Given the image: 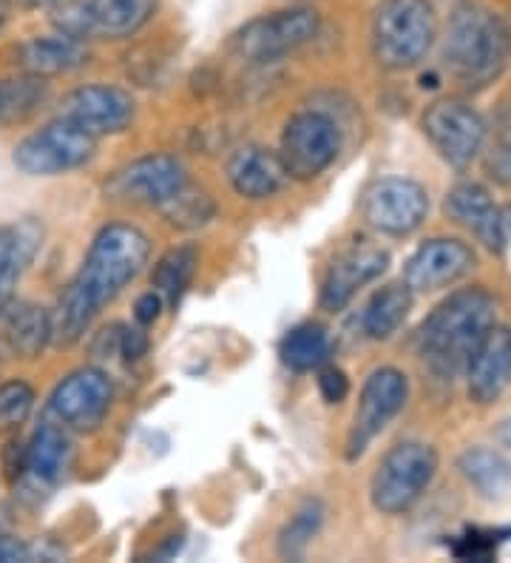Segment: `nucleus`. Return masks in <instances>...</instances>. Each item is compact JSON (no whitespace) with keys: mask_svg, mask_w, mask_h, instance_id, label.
I'll return each mask as SVG.
<instances>
[{"mask_svg":"<svg viewBox=\"0 0 511 563\" xmlns=\"http://www.w3.org/2000/svg\"><path fill=\"white\" fill-rule=\"evenodd\" d=\"M151 240L145 231L129 222H111L100 228L91 242L82 268L57 296L52 317V344L71 347L86 336L95 317L129 288L148 265Z\"/></svg>","mask_w":511,"mask_h":563,"instance_id":"nucleus-1","label":"nucleus"},{"mask_svg":"<svg viewBox=\"0 0 511 563\" xmlns=\"http://www.w3.org/2000/svg\"><path fill=\"white\" fill-rule=\"evenodd\" d=\"M498 302L484 288H466L443 299L418 330V351L437 378L466 373L477 344L495 328Z\"/></svg>","mask_w":511,"mask_h":563,"instance_id":"nucleus-2","label":"nucleus"},{"mask_svg":"<svg viewBox=\"0 0 511 563\" xmlns=\"http://www.w3.org/2000/svg\"><path fill=\"white\" fill-rule=\"evenodd\" d=\"M443 66L464 89H484L511 60V21L486 3L457 7L443 37Z\"/></svg>","mask_w":511,"mask_h":563,"instance_id":"nucleus-3","label":"nucleus"},{"mask_svg":"<svg viewBox=\"0 0 511 563\" xmlns=\"http://www.w3.org/2000/svg\"><path fill=\"white\" fill-rule=\"evenodd\" d=\"M437 14L430 0H381L373 14V57L389 71H407L430 55Z\"/></svg>","mask_w":511,"mask_h":563,"instance_id":"nucleus-4","label":"nucleus"},{"mask_svg":"<svg viewBox=\"0 0 511 563\" xmlns=\"http://www.w3.org/2000/svg\"><path fill=\"white\" fill-rule=\"evenodd\" d=\"M437 473L435 446L423 441L396 444L375 467L369 482V501L381 516H403L430 489Z\"/></svg>","mask_w":511,"mask_h":563,"instance_id":"nucleus-5","label":"nucleus"},{"mask_svg":"<svg viewBox=\"0 0 511 563\" xmlns=\"http://www.w3.org/2000/svg\"><path fill=\"white\" fill-rule=\"evenodd\" d=\"M319 29L321 18L315 9H279V12L259 14L238 32H233L231 48L233 55L247 63H273L293 55L307 43H313Z\"/></svg>","mask_w":511,"mask_h":563,"instance_id":"nucleus-6","label":"nucleus"},{"mask_svg":"<svg viewBox=\"0 0 511 563\" xmlns=\"http://www.w3.org/2000/svg\"><path fill=\"white\" fill-rule=\"evenodd\" d=\"M97 152V137L71 120L57 118L14 145L12 163L29 177H57L77 172Z\"/></svg>","mask_w":511,"mask_h":563,"instance_id":"nucleus-7","label":"nucleus"},{"mask_svg":"<svg viewBox=\"0 0 511 563\" xmlns=\"http://www.w3.org/2000/svg\"><path fill=\"white\" fill-rule=\"evenodd\" d=\"M341 152V129L324 111H301L281 131L279 157L287 177L310 183L335 163Z\"/></svg>","mask_w":511,"mask_h":563,"instance_id":"nucleus-8","label":"nucleus"},{"mask_svg":"<svg viewBox=\"0 0 511 563\" xmlns=\"http://www.w3.org/2000/svg\"><path fill=\"white\" fill-rule=\"evenodd\" d=\"M111 401H114V385L109 373L100 367H80L68 373L52 390L46 416L66 427L68 433H95L109 416Z\"/></svg>","mask_w":511,"mask_h":563,"instance_id":"nucleus-9","label":"nucleus"},{"mask_svg":"<svg viewBox=\"0 0 511 563\" xmlns=\"http://www.w3.org/2000/svg\"><path fill=\"white\" fill-rule=\"evenodd\" d=\"M362 213L369 228L384 236H409L426 222L430 194L421 183L407 177L378 179L367 188Z\"/></svg>","mask_w":511,"mask_h":563,"instance_id":"nucleus-10","label":"nucleus"},{"mask_svg":"<svg viewBox=\"0 0 511 563\" xmlns=\"http://www.w3.org/2000/svg\"><path fill=\"white\" fill-rule=\"evenodd\" d=\"M409 401V378L398 367H378L362 387L353 430L347 439V459H362L364 450L387 430Z\"/></svg>","mask_w":511,"mask_h":563,"instance_id":"nucleus-11","label":"nucleus"},{"mask_svg":"<svg viewBox=\"0 0 511 563\" xmlns=\"http://www.w3.org/2000/svg\"><path fill=\"white\" fill-rule=\"evenodd\" d=\"M423 134L452 168H469L484 152L486 123L464 100H437L423 114Z\"/></svg>","mask_w":511,"mask_h":563,"instance_id":"nucleus-12","label":"nucleus"},{"mask_svg":"<svg viewBox=\"0 0 511 563\" xmlns=\"http://www.w3.org/2000/svg\"><path fill=\"white\" fill-rule=\"evenodd\" d=\"M188 183V172H185L182 159L170 157V154H148L114 174L105 183V194L111 200L134 202V206H151L159 208L182 191Z\"/></svg>","mask_w":511,"mask_h":563,"instance_id":"nucleus-13","label":"nucleus"},{"mask_svg":"<svg viewBox=\"0 0 511 563\" xmlns=\"http://www.w3.org/2000/svg\"><path fill=\"white\" fill-rule=\"evenodd\" d=\"M134 97L116 86H80L68 91L60 103V118L71 120L82 131H89L91 137H105V134H120L134 123Z\"/></svg>","mask_w":511,"mask_h":563,"instance_id":"nucleus-14","label":"nucleus"},{"mask_svg":"<svg viewBox=\"0 0 511 563\" xmlns=\"http://www.w3.org/2000/svg\"><path fill=\"white\" fill-rule=\"evenodd\" d=\"M389 254L369 240H355L341 247L321 282V308L330 313L347 308L353 296L387 271Z\"/></svg>","mask_w":511,"mask_h":563,"instance_id":"nucleus-15","label":"nucleus"},{"mask_svg":"<svg viewBox=\"0 0 511 563\" xmlns=\"http://www.w3.org/2000/svg\"><path fill=\"white\" fill-rule=\"evenodd\" d=\"M475 251L466 242L437 236L423 242L403 265V282L412 294H432V290L449 288L464 279L475 268Z\"/></svg>","mask_w":511,"mask_h":563,"instance_id":"nucleus-16","label":"nucleus"},{"mask_svg":"<svg viewBox=\"0 0 511 563\" xmlns=\"http://www.w3.org/2000/svg\"><path fill=\"white\" fill-rule=\"evenodd\" d=\"M75 464V444L66 427L57 424L52 416H43L41 427L34 430L26 444V470L21 482L34 495L52 493L66 482Z\"/></svg>","mask_w":511,"mask_h":563,"instance_id":"nucleus-17","label":"nucleus"},{"mask_svg":"<svg viewBox=\"0 0 511 563\" xmlns=\"http://www.w3.org/2000/svg\"><path fill=\"white\" fill-rule=\"evenodd\" d=\"M469 399L475 405H495L511 385V328H495L477 344L475 356L466 367Z\"/></svg>","mask_w":511,"mask_h":563,"instance_id":"nucleus-18","label":"nucleus"},{"mask_svg":"<svg viewBox=\"0 0 511 563\" xmlns=\"http://www.w3.org/2000/svg\"><path fill=\"white\" fill-rule=\"evenodd\" d=\"M446 213L449 220L464 225L469 234H475V240L480 245H486L489 251L500 254L506 247L503 236V213L495 206L491 194L477 183H460V186L452 188L446 194Z\"/></svg>","mask_w":511,"mask_h":563,"instance_id":"nucleus-19","label":"nucleus"},{"mask_svg":"<svg viewBox=\"0 0 511 563\" xmlns=\"http://www.w3.org/2000/svg\"><path fill=\"white\" fill-rule=\"evenodd\" d=\"M227 183L245 200H270L285 188L287 177L279 152L262 145H242L225 165Z\"/></svg>","mask_w":511,"mask_h":563,"instance_id":"nucleus-20","label":"nucleus"},{"mask_svg":"<svg viewBox=\"0 0 511 563\" xmlns=\"http://www.w3.org/2000/svg\"><path fill=\"white\" fill-rule=\"evenodd\" d=\"M43 247V225L34 217L0 225V313L14 302V288Z\"/></svg>","mask_w":511,"mask_h":563,"instance_id":"nucleus-21","label":"nucleus"},{"mask_svg":"<svg viewBox=\"0 0 511 563\" xmlns=\"http://www.w3.org/2000/svg\"><path fill=\"white\" fill-rule=\"evenodd\" d=\"M86 63H89L86 41L68 37L63 32L32 37V41L21 43V48H18V66L23 69V75L43 77V80L46 77L68 75V71L86 66Z\"/></svg>","mask_w":511,"mask_h":563,"instance_id":"nucleus-22","label":"nucleus"},{"mask_svg":"<svg viewBox=\"0 0 511 563\" xmlns=\"http://www.w3.org/2000/svg\"><path fill=\"white\" fill-rule=\"evenodd\" d=\"M159 0H82L89 37L123 41L136 35L157 14Z\"/></svg>","mask_w":511,"mask_h":563,"instance_id":"nucleus-23","label":"nucleus"},{"mask_svg":"<svg viewBox=\"0 0 511 563\" xmlns=\"http://www.w3.org/2000/svg\"><path fill=\"white\" fill-rule=\"evenodd\" d=\"M3 336L14 356L37 358L52 342V317L34 302H12L3 313Z\"/></svg>","mask_w":511,"mask_h":563,"instance_id":"nucleus-24","label":"nucleus"},{"mask_svg":"<svg viewBox=\"0 0 511 563\" xmlns=\"http://www.w3.org/2000/svg\"><path fill=\"white\" fill-rule=\"evenodd\" d=\"M409 310H412V290L407 282H392L384 285L381 290H375L373 299L364 308L362 328L367 339L373 342H384V339L396 336L398 328L407 322Z\"/></svg>","mask_w":511,"mask_h":563,"instance_id":"nucleus-25","label":"nucleus"},{"mask_svg":"<svg viewBox=\"0 0 511 563\" xmlns=\"http://www.w3.org/2000/svg\"><path fill=\"white\" fill-rule=\"evenodd\" d=\"M330 353H333L330 330L319 322L296 324L293 330H287L279 344L281 362L296 373L319 371V367L327 364Z\"/></svg>","mask_w":511,"mask_h":563,"instance_id":"nucleus-26","label":"nucleus"},{"mask_svg":"<svg viewBox=\"0 0 511 563\" xmlns=\"http://www.w3.org/2000/svg\"><path fill=\"white\" fill-rule=\"evenodd\" d=\"M48 100V82L43 77L23 75L0 80V129L23 125L43 109Z\"/></svg>","mask_w":511,"mask_h":563,"instance_id":"nucleus-27","label":"nucleus"},{"mask_svg":"<svg viewBox=\"0 0 511 563\" xmlns=\"http://www.w3.org/2000/svg\"><path fill=\"white\" fill-rule=\"evenodd\" d=\"M457 470L484 498H500L511 487V461L489 450V446L466 450L457 459Z\"/></svg>","mask_w":511,"mask_h":563,"instance_id":"nucleus-28","label":"nucleus"},{"mask_svg":"<svg viewBox=\"0 0 511 563\" xmlns=\"http://www.w3.org/2000/svg\"><path fill=\"white\" fill-rule=\"evenodd\" d=\"M199 254L193 245H179L170 247L168 254L159 256L157 268H154V290L170 305H177L182 294L188 290L197 271Z\"/></svg>","mask_w":511,"mask_h":563,"instance_id":"nucleus-29","label":"nucleus"},{"mask_svg":"<svg viewBox=\"0 0 511 563\" xmlns=\"http://www.w3.org/2000/svg\"><path fill=\"white\" fill-rule=\"evenodd\" d=\"M159 211H163V217L174 228L197 231V228L208 225V222L213 220L216 206H213L211 194L204 191V188H197L191 179H188L182 191H177L165 206H159Z\"/></svg>","mask_w":511,"mask_h":563,"instance_id":"nucleus-30","label":"nucleus"},{"mask_svg":"<svg viewBox=\"0 0 511 563\" xmlns=\"http://www.w3.org/2000/svg\"><path fill=\"white\" fill-rule=\"evenodd\" d=\"M324 516H327V509L321 501H307L304 507L296 512L287 527L281 529L279 536V555L281 558H301L307 552V547L313 543V538L319 536L321 527H324Z\"/></svg>","mask_w":511,"mask_h":563,"instance_id":"nucleus-31","label":"nucleus"},{"mask_svg":"<svg viewBox=\"0 0 511 563\" xmlns=\"http://www.w3.org/2000/svg\"><path fill=\"white\" fill-rule=\"evenodd\" d=\"M34 410V387L23 378L0 385V435L18 433Z\"/></svg>","mask_w":511,"mask_h":563,"instance_id":"nucleus-32","label":"nucleus"},{"mask_svg":"<svg viewBox=\"0 0 511 563\" xmlns=\"http://www.w3.org/2000/svg\"><path fill=\"white\" fill-rule=\"evenodd\" d=\"M319 393L327 405H341L349 396L347 373L341 371V367H333V364L319 367Z\"/></svg>","mask_w":511,"mask_h":563,"instance_id":"nucleus-33","label":"nucleus"},{"mask_svg":"<svg viewBox=\"0 0 511 563\" xmlns=\"http://www.w3.org/2000/svg\"><path fill=\"white\" fill-rule=\"evenodd\" d=\"M145 351H148V336H145V330L120 324V356H125L129 362H136V358L145 356Z\"/></svg>","mask_w":511,"mask_h":563,"instance_id":"nucleus-34","label":"nucleus"},{"mask_svg":"<svg viewBox=\"0 0 511 563\" xmlns=\"http://www.w3.org/2000/svg\"><path fill=\"white\" fill-rule=\"evenodd\" d=\"M159 313H163V296L157 294V290H145L143 296H136L134 302V319L140 324H154L159 319Z\"/></svg>","mask_w":511,"mask_h":563,"instance_id":"nucleus-35","label":"nucleus"},{"mask_svg":"<svg viewBox=\"0 0 511 563\" xmlns=\"http://www.w3.org/2000/svg\"><path fill=\"white\" fill-rule=\"evenodd\" d=\"M3 470H7V482H21L23 470H26V444L9 441L3 450Z\"/></svg>","mask_w":511,"mask_h":563,"instance_id":"nucleus-36","label":"nucleus"},{"mask_svg":"<svg viewBox=\"0 0 511 563\" xmlns=\"http://www.w3.org/2000/svg\"><path fill=\"white\" fill-rule=\"evenodd\" d=\"M32 547H26L18 538L0 536V563H14V561H32Z\"/></svg>","mask_w":511,"mask_h":563,"instance_id":"nucleus-37","label":"nucleus"},{"mask_svg":"<svg viewBox=\"0 0 511 563\" xmlns=\"http://www.w3.org/2000/svg\"><path fill=\"white\" fill-rule=\"evenodd\" d=\"M14 3L23 9H43V7H55L57 0H14Z\"/></svg>","mask_w":511,"mask_h":563,"instance_id":"nucleus-38","label":"nucleus"},{"mask_svg":"<svg viewBox=\"0 0 511 563\" xmlns=\"http://www.w3.org/2000/svg\"><path fill=\"white\" fill-rule=\"evenodd\" d=\"M500 213H503V236H506V242H511V206Z\"/></svg>","mask_w":511,"mask_h":563,"instance_id":"nucleus-39","label":"nucleus"},{"mask_svg":"<svg viewBox=\"0 0 511 563\" xmlns=\"http://www.w3.org/2000/svg\"><path fill=\"white\" fill-rule=\"evenodd\" d=\"M3 23H7V3L0 0V29H3Z\"/></svg>","mask_w":511,"mask_h":563,"instance_id":"nucleus-40","label":"nucleus"}]
</instances>
